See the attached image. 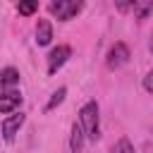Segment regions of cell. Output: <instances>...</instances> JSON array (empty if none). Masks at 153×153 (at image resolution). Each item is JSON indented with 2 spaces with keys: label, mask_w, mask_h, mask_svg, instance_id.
<instances>
[{
  "label": "cell",
  "mask_w": 153,
  "mask_h": 153,
  "mask_svg": "<svg viewBox=\"0 0 153 153\" xmlns=\"http://www.w3.org/2000/svg\"><path fill=\"white\" fill-rule=\"evenodd\" d=\"M79 124L84 129V136L88 141H98L100 139V115H98V103L88 100L81 105L79 110Z\"/></svg>",
  "instance_id": "obj_1"
},
{
  "label": "cell",
  "mask_w": 153,
  "mask_h": 153,
  "mask_svg": "<svg viewBox=\"0 0 153 153\" xmlns=\"http://www.w3.org/2000/svg\"><path fill=\"white\" fill-rule=\"evenodd\" d=\"M65 96H67V88H65V86H60V88H57V91H55V93L50 96V100H48L45 110H55V108H57V105H60V103L65 100Z\"/></svg>",
  "instance_id": "obj_11"
},
{
  "label": "cell",
  "mask_w": 153,
  "mask_h": 153,
  "mask_svg": "<svg viewBox=\"0 0 153 153\" xmlns=\"http://www.w3.org/2000/svg\"><path fill=\"white\" fill-rule=\"evenodd\" d=\"M84 129H81V124L79 122H74L72 124V136H69V148H72V153H81V148H84Z\"/></svg>",
  "instance_id": "obj_9"
},
{
  "label": "cell",
  "mask_w": 153,
  "mask_h": 153,
  "mask_svg": "<svg viewBox=\"0 0 153 153\" xmlns=\"http://www.w3.org/2000/svg\"><path fill=\"white\" fill-rule=\"evenodd\" d=\"M110 153H136V151H134L131 141H129L127 136H122V139H120V141L112 146V151H110Z\"/></svg>",
  "instance_id": "obj_12"
},
{
  "label": "cell",
  "mask_w": 153,
  "mask_h": 153,
  "mask_svg": "<svg viewBox=\"0 0 153 153\" xmlns=\"http://www.w3.org/2000/svg\"><path fill=\"white\" fill-rule=\"evenodd\" d=\"M127 60H129V48H127L122 41L112 43L110 50H108V55H105V65H108V69H120L122 65H127Z\"/></svg>",
  "instance_id": "obj_3"
},
{
  "label": "cell",
  "mask_w": 153,
  "mask_h": 153,
  "mask_svg": "<svg viewBox=\"0 0 153 153\" xmlns=\"http://www.w3.org/2000/svg\"><path fill=\"white\" fill-rule=\"evenodd\" d=\"M17 10H19V14H33V12L38 10V5H36V2H19Z\"/></svg>",
  "instance_id": "obj_13"
},
{
  "label": "cell",
  "mask_w": 153,
  "mask_h": 153,
  "mask_svg": "<svg viewBox=\"0 0 153 153\" xmlns=\"http://www.w3.org/2000/svg\"><path fill=\"white\" fill-rule=\"evenodd\" d=\"M22 124H24V115H22V112H19V115H10V117L2 120V136H5L7 143L14 141V136H17L19 129H22Z\"/></svg>",
  "instance_id": "obj_5"
},
{
  "label": "cell",
  "mask_w": 153,
  "mask_h": 153,
  "mask_svg": "<svg viewBox=\"0 0 153 153\" xmlns=\"http://www.w3.org/2000/svg\"><path fill=\"white\" fill-rule=\"evenodd\" d=\"M69 57H72V48L69 45H55L48 53V74H55Z\"/></svg>",
  "instance_id": "obj_4"
},
{
  "label": "cell",
  "mask_w": 153,
  "mask_h": 153,
  "mask_svg": "<svg viewBox=\"0 0 153 153\" xmlns=\"http://www.w3.org/2000/svg\"><path fill=\"white\" fill-rule=\"evenodd\" d=\"M141 86H143V91H146V93H151V96H153V69H151V72H146V76H143V81H141Z\"/></svg>",
  "instance_id": "obj_14"
},
{
  "label": "cell",
  "mask_w": 153,
  "mask_h": 153,
  "mask_svg": "<svg viewBox=\"0 0 153 153\" xmlns=\"http://www.w3.org/2000/svg\"><path fill=\"white\" fill-rule=\"evenodd\" d=\"M151 53H153V36H151Z\"/></svg>",
  "instance_id": "obj_15"
},
{
  "label": "cell",
  "mask_w": 153,
  "mask_h": 153,
  "mask_svg": "<svg viewBox=\"0 0 153 153\" xmlns=\"http://www.w3.org/2000/svg\"><path fill=\"white\" fill-rule=\"evenodd\" d=\"M131 12L136 14V19H146V17L153 12V2H151V0H146V2H134Z\"/></svg>",
  "instance_id": "obj_10"
},
{
  "label": "cell",
  "mask_w": 153,
  "mask_h": 153,
  "mask_svg": "<svg viewBox=\"0 0 153 153\" xmlns=\"http://www.w3.org/2000/svg\"><path fill=\"white\" fill-rule=\"evenodd\" d=\"M53 41V26H50V22L48 19H38V24H36V43L38 45H48Z\"/></svg>",
  "instance_id": "obj_8"
},
{
  "label": "cell",
  "mask_w": 153,
  "mask_h": 153,
  "mask_svg": "<svg viewBox=\"0 0 153 153\" xmlns=\"http://www.w3.org/2000/svg\"><path fill=\"white\" fill-rule=\"evenodd\" d=\"M22 105V93L19 91H5L0 93V115H12L17 108Z\"/></svg>",
  "instance_id": "obj_6"
},
{
  "label": "cell",
  "mask_w": 153,
  "mask_h": 153,
  "mask_svg": "<svg viewBox=\"0 0 153 153\" xmlns=\"http://www.w3.org/2000/svg\"><path fill=\"white\" fill-rule=\"evenodd\" d=\"M17 84H19V72H17L14 67L0 69V88H2V91H12Z\"/></svg>",
  "instance_id": "obj_7"
},
{
  "label": "cell",
  "mask_w": 153,
  "mask_h": 153,
  "mask_svg": "<svg viewBox=\"0 0 153 153\" xmlns=\"http://www.w3.org/2000/svg\"><path fill=\"white\" fill-rule=\"evenodd\" d=\"M81 10H84V2H74V0H53V2L48 5V12H50L53 17H57L60 22L74 19Z\"/></svg>",
  "instance_id": "obj_2"
}]
</instances>
